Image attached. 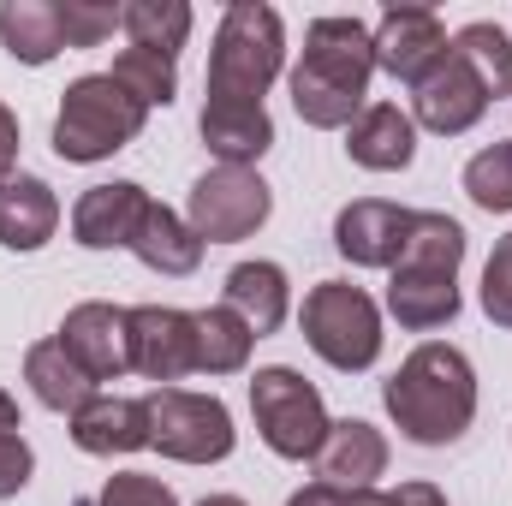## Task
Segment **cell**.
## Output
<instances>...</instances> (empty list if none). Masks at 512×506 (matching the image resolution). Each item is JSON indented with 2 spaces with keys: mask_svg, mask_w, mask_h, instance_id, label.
<instances>
[{
  "mask_svg": "<svg viewBox=\"0 0 512 506\" xmlns=\"http://www.w3.org/2000/svg\"><path fill=\"white\" fill-rule=\"evenodd\" d=\"M393 429L417 447H453L477 417V370L459 346L423 340L382 387Z\"/></svg>",
  "mask_w": 512,
  "mask_h": 506,
  "instance_id": "obj_1",
  "label": "cell"
},
{
  "mask_svg": "<svg viewBox=\"0 0 512 506\" xmlns=\"http://www.w3.org/2000/svg\"><path fill=\"white\" fill-rule=\"evenodd\" d=\"M376 78V42L358 18H316L292 66V108L316 131H340L364 114Z\"/></svg>",
  "mask_w": 512,
  "mask_h": 506,
  "instance_id": "obj_2",
  "label": "cell"
},
{
  "mask_svg": "<svg viewBox=\"0 0 512 506\" xmlns=\"http://www.w3.org/2000/svg\"><path fill=\"white\" fill-rule=\"evenodd\" d=\"M459 262H465V227L453 215L417 209L405 256L393 262V280H387L393 322L411 328V334L447 328L459 316Z\"/></svg>",
  "mask_w": 512,
  "mask_h": 506,
  "instance_id": "obj_3",
  "label": "cell"
},
{
  "mask_svg": "<svg viewBox=\"0 0 512 506\" xmlns=\"http://www.w3.org/2000/svg\"><path fill=\"white\" fill-rule=\"evenodd\" d=\"M286 66V30H280V12L262 6V0H233L221 12V30H215V48H209V102H251L262 108L268 84L280 78Z\"/></svg>",
  "mask_w": 512,
  "mask_h": 506,
  "instance_id": "obj_4",
  "label": "cell"
},
{
  "mask_svg": "<svg viewBox=\"0 0 512 506\" xmlns=\"http://www.w3.org/2000/svg\"><path fill=\"white\" fill-rule=\"evenodd\" d=\"M143 120H149V108L131 102L108 72H84V78H72L66 96H60V114H54V155H60V161H78V167L108 161V155H120L126 143H137Z\"/></svg>",
  "mask_w": 512,
  "mask_h": 506,
  "instance_id": "obj_5",
  "label": "cell"
},
{
  "mask_svg": "<svg viewBox=\"0 0 512 506\" xmlns=\"http://www.w3.org/2000/svg\"><path fill=\"white\" fill-rule=\"evenodd\" d=\"M298 328H304L310 352H316L322 364L346 370V376H358V370H370V364L382 358V310H376V298H370L364 286H352V280H322V286H310V298H304V310H298Z\"/></svg>",
  "mask_w": 512,
  "mask_h": 506,
  "instance_id": "obj_6",
  "label": "cell"
},
{
  "mask_svg": "<svg viewBox=\"0 0 512 506\" xmlns=\"http://www.w3.org/2000/svg\"><path fill=\"white\" fill-rule=\"evenodd\" d=\"M149 447H161L179 465H221L239 441L233 411L215 393H191V387H155L149 399Z\"/></svg>",
  "mask_w": 512,
  "mask_h": 506,
  "instance_id": "obj_7",
  "label": "cell"
},
{
  "mask_svg": "<svg viewBox=\"0 0 512 506\" xmlns=\"http://www.w3.org/2000/svg\"><path fill=\"white\" fill-rule=\"evenodd\" d=\"M251 417L256 435L268 441V453H280V459H316V447L328 441V405H322L316 381H304L286 364L256 370Z\"/></svg>",
  "mask_w": 512,
  "mask_h": 506,
  "instance_id": "obj_8",
  "label": "cell"
},
{
  "mask_svg": "<svg viewBox=\"0 0 512 506\" xmlns=\"http://www.w3.org/2000/svg\"><path fill=\"white\" fill-rule=\"evenodd\" d=\"M274 209V191L262 185V173L251 167H215L191 185V203H185V221L203 245H239L251 239L256 227L268 221Z\"/></svg>",
  "mask_w": 512,
  "mask_h": 506,
  "instance_id": "obj_9",
  "label": "cell"
},
{
  "mask_svg": "<svg viewBox=\"0 0 512 506\" xmlns=\"http://www.w3.org/2000/svg\"><path fill=\"white\" fill-rule=\"evenodd\" d=\"M411 108H417V126H429L435 137H465V131L489 114V90H483V78L453 54V42H447V54L411 84Z\"/></svg>",
  "mask_w": 512,
  "mask_h": 506,
  "instance_id": "obj_10",
  "label": "cell"
},
{
  "mask_svg": "<svg viewBox=\"0 0 512 506\" xmlns=\"http://www.w3.org/2000/svg\"><path fill=\"white\" fill-rule=\"evenodd\" d=\"M131 322V370L161 387L197 376V328H191V310H173V304H137L126 310Z\"/></svg>",
  "mask_w": 512,
  "mask_h": 506,
  "instance_id": "obj_11",
  "label": "cell"
},
{
  "mask_svg": "<svg viewBox=\"0 0 512 506\" xmlns=\"http://www.w3.org/2000/svg\"><path fill=\"white\" fill-rule=\"evenodd\" d=\"M411 221L417 209H399V203H382V197H358L334 215V251L358 268H393L405 256V239H411Z\"/></svg>",
  "mask_w": 512,
  "mask_h": 506,
  "instance_id": "obj_12",
  "label": "cell"
},
{
  "mask_svg": "<svg viewBox=\"0 0 512 506\" xmlns=\"http://www.w3.org/2000/svg\"><path fill=\"white\" fill-rule=\"evenodd\" d=\"M370 42H376V72L399 78V84H417L447 54V30L429 6H387Z\"/></svg>",
  "mask_w": 512,
  "mask_h": 506,
  "instance_id": "obj_13",
  "label": "cell"
},
{
  "mask_svg": "<svg viewBox=\"0 0 512 506\" xmlns=\"http://www.w3.org/2000/svg\"><path fill=\"white\" fill-rule=\"evenodd\" d=\"M60 346H66V352H72L96 381H120L131 370V322H126V310H120V304H102V298L66 310V322H60Z\"/></svg>",
  "mask_w": 512,
  "mask_h": 506,
  "instance_id": "obj_14",
  "label": "cell"
},
{
  "mask_svg": "<svg viewBox=\"0 0 512 506\" xmlns=\"http://www.w3.org/2000/svg\"><path fill=\"white\" fill-rule=\"evenodd\" d=\"M149 191L131 185V179H114V185H90L72 209V239L84 251H131L143 215H149Z\"/></svg>",
  "mask_w": 512,
  "mask_h": 506,
  "instance_id": "obj_15",
  "label": "cell"
},
{
  "mask_svg": "<svg viewBox=\"0 0 512 506\" xmlns=\"http://www.w3.org/2000/svg\"><path fill=\"white\" fill-rule=\"evenodd\" d=\"M387 471V435L364 417H346V423H328V441L316 447V483L328 489H376V477Z\"/></svg>",
  "mask_w": 512,
  "mask_h": 506,
  "instance_id": "obj_16",
  "label": "cell"
},
{
  "mask_svg": "<svg viewBox=\"0 0 512 506\" xmlns=\"http://www.w3.org/2000/svg\"><path fill=\"white\" fill-rule=\"evenodd\" d=\"M60 227V197L36 173H6L0 179V245L6 251H42Z\"/></svg>",
  "mask_w": 512,
  "mask_h": 506,
  "instance_id": "obj_17",
  "label": "cell"
},
{
  "mask_svg": "<svg viewBox=\"0 0 512 506\" xmlns=\"http://www.w3.org/2000/svg\"><path fill=\"white\" fill-rule=\"evenodd\" d=\"M72 441L96 459L137 453V447H149V405L120 399V393H96L84 411H72Z\"/></svg>",
  "mask_w": 512,
  "mask_h": 506,
  "instance_id": "obj_18",
  "label": "cell"
},
{
  "mask_svg": "<svg viewBox=\"0 0 512 506\" xmlns=\"http://www.w3.org/2000/svg\"><path fill=\"white\" fill-rule=\"evenodd\" d=\"M346 155H352L358 167H370V173H399V167H411V155H417V120L399 114L393 102H376V108H364V114L346 126Z\"/></svg>",
  "mask_w": 512,
  "mask_h": 506,
  "instance_id": "obj_19",
  "label": "cell"
},
{
  "mask_svg": "<svg viewBox=\"0 0 512 506\" xmlns=\"http://www.w3.org/2000/svg\"><path fill=\"white\" fill-rule=\"evenodd\" d=\"M203 143L209 155H221V167H251L268 155L274 143V120L268 108H251V102H203Z\"/></svg>",
  "mask_w": 512,
  "mask_h": 506,
  "instance_id": "obj_20",
  "label": "cell"
},
{
  "mask_svg": "<svg viewBox=\"0 0 512 506\" xmlns=\"http://www.w3.org/2000/svg\"><path fill=\"white\" fill-rule=\"evenodd\" d=\"M221 292H227V310L251 328L256 340L274 334L286 322V310H292V292H286V268L280 262H239Z\"/></svg>",
  "mask_w": 512,
  "mask_h": 506,
  "instance_id": "obj_21",
  "label": "cell"
},
{
  "mask_svg": "<svg viewBox=\"0 0 512 506\" xmlns=\"http://www.w3.org/2000/svg\"><path fill=\"white\" fill-rule=\"evenodd\" d=\"M24 381H30V393H36L48 411H60V417H72V411H84V405L96 399V376H90L60 340H42V346L24 352Z\"/></svg>",
  "mask_w": 512,
  "mask_h": 506,
  "instance_id": "obj_22",
  "label": "cell"
},
{
  "mask_svg": "<svg viewBox=\"0 0 512 506\" xmlns=\"http://www.w3.org/2000/svg\"><path fill=\"white\" fill-rule=\"evenodd\" d=\"M0 48L18 66H48L66 48L60 30V0H6L0 6Z\"/></svg>",
  "mask_w": 512,
  "mask_h": 506,
  "instance_id": "obj_23",
  "label": "cell"
},
{
  "mask_svg": "<svg viewBox=\"0 0 512 506\" xmlns=\"http://www.w3.org/2000/svg\"><path fill=\"white\" fill-rule=\"evenodd\" d=\"M131 251H137L143 268H155V274H197V262H203V239L191 233L185 215H173L167 203H149V215H143Z\"/></svg>",
  "mask_w": 512,
  "mask_h": 506,
  "instance_id": "obj_24",
  "label": "cell"
},
{
  "mask_svg": "<svg viewBox=\"0 0 512 506\" xmlns=\"http://www.w3.org/2000/svg\"><path fill=\"white\" fill-rule=\"evenodd\" d=\"M191 328H197V376H239V370L251 364L256 334L227 310V304L191 310Z\"/></svg>",
  "mask_w": 512,
  "mask_h": 506,
  "instance_id": "obj_25",
  "label": "cell"
},
{
  "mask_svg": "<svg viewBox=\"0 0 512 506\" xmlns=\"http://www.w3.org/2000/svg\"><path fill=\"white\" fill-rule=\"evenodd\" d=\"M120 30L131 36V48H149V54H173L185 48L191 36V6L185 0H126L120 6Z\"/></svg>",
  "mask_w": 512,
  "mask_h": 506,
  "instance_id": "obj_26",
  "label": "cell"
},
{
  "mask_svg": "<svg viewBox=\"0 0 512 506\" xmlns=\"http://www.w3.org/2000/svg\"><path fill=\"white\" fill-rule=\"evenodd\" d=\"M453 54L483 78L489 102H495V96H512V36L501 30V24H489V18L465 24V30L453 36Z\"/></svg>",
  "mask_w": 512,
  "mask_h": 506,
  "instance_id": "obj_27",
  "label": "cell"
},
{
  "mask_svg": "<svg viewBox=\"0 0 512 506\" xmlns=\"http://www.w3.org/2000/svg\"><path fill=\"white\" fill-rule=\"evenodd\" d=\"M108 78L126 90L131 102H143V108H167L173 90H179V60H173V54H149V48H126V54L114 60Z\"/></svg>",
  "mask_w": 512,
  "mask_h": 506,
  "instance_id": "obj_28",
  "label": "cell"
},
{
  "mask_svg": "<svg viewBox=\"0 0 512 506\" xmlns=\"http://www.w3.org/2000/svg\"><path fill=\"white\" fill-rule=\"evenodd\" d=\"M465 197L489 215L512 209V143H489L465 161Z\"/></svg>",
  "mask_w": 512,
  "mask_h": 506,
  "instance_id": "obj_29",
  "label": "cell"
},
{
  "mask_svg": "<svg viewBox=\"0 0 512 506\" xmlns=\"http://www.w3.org/2000/svg\"><path fill=\"white\" fill-rule=\"evenodd\" d=\"M60 30H66V48H102L120 30V6L114 0H60Z\"/></svg>",
  "mask_w": 512,
  "mask_h": 506,
  "instance_id": "obj_30",
  "label": "cell"
},
{
  "mask_svg": "<svg viewBox=\"0 0 512 506\" xmlns=\"http://www.w3.org/2000/svg\"><path fill=\"white\" fill-rule=\"evenodd\" d=\"M78 506H179V495L161 483V477H143V471H120L102 483L96 501H78Z\"/></svg>",
  "mask_w": 512,
  "mask_h": 506,
  "instance_id": "obj_31",
  "label": "cell"
},
{
  "mask_svg": "<svg viewBox=\"0 0 512 506\" xmlns=\"http://www.w3.org/2000/svg\"><path fill=\"white\" fill-rule=\"evenodd\" d=\"M483 316L495 328H512V233L489 251V268H483Z\"/></svg>",
  "mask_w": 512,
  "mask_h": 506,
  "instance_id": "obj_32",
  "label": "cell"
},
{
  "mask_svg": "<svg viewBox=\"0 0 512 506\" xmlns=\"http://www.w3.org/2000/svg\"><path fill=\"white\" fill-rule=\"evenodd\" d=\"M346 506H447V495L435 483H399V489H358L346 495Z\"/></svg>",
  "mask_w": 512,
  "mask_h": 506,
  "instance_id": "obj_33",
  "label": "cell"
},
{
  "mask_svg": "<svg viewBox=\"0 0 512 506\" xmlns=\"http://www.w3.org/2000/svg\"><path fill=\"white\" fill-rule=\"evenodd\" d=\"M30 471H36V459L24 447V435H0V501H12L30 483Z\"/></svg>",
  "mask_w": 512,
  "mask_h": 506,
  "instance_id": "obj_34",
  "label": "cell"
},
{
  "mask_svg": "<svg viewBox=\"0 0 512 506\" xmlns=\"http://www.w3.org/2000/svg\"><path fill=\"white\" fill-rule=\"evenodd\" d=\"M12 161H18V114L0 102V179L12 173Z\"/></svg>",
  "mask_w": 512,
  "mask_h": 506,
  "instance_id": "obj_35",
  "label": "cell"
},
{
  "mask_svg": "<svg viewBox=\"0 0 512 506\" xmlns=\"http://www.w3.org/2000/svg\"><path fill=\"white\" fill-rule=\"evenodd\" d=\"M286 506H346V489H328V483H310V489H298Z\"/></svg>",
  "mask_w": 512,
  "mask_h": 506,
  "instance_id": "obj_36",
  "label": "cell"
},
{
  "mask_svg": "<svg viewBox=\"0 0 512 506\" xmlns=\"http://www.w3.org/2000/svg\"><path fill=\"white\" fill-rule=\"evenodd\" d=\"M18 429H24V417H18V399L0 387V435H18Z\"/></svg>",
  "mask_w": 512,
  "mask_h": 506,
  "instance_id": "obj_37",
  "label": "cell"
},
{
  "mask_svg": "<svg viewBox=\"0 0 512 506\" xmlns=\"http://www.w3.org/2000/svg\"><path fill=\"white\" fill-rule=\"evenodd\" d=\"M197 506H251V501H239V495H203Z\"/></svg>",
  "mask_w": 512,
  "mask_h": 506,
  "instance_id": "obj_38",
  "label": "cell"
}]
</instances>
